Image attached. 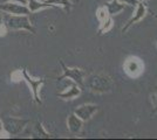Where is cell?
<instances>
[{
	"label": "cell",
	"instance_id": "6da1fadb",
	"mask_svg": "<svg viewBox=\"0 0 157 140\" xmlns=\"http://www.w3.org/2000/svg\"><path fill=\"white\" fill-rule=\"evenodd\" d=\"M82 87H86L92 92L105 93L110 92L114 89V82L110 78V76L105 74H93L85 78Z\"/></svg>",
	"mask_w": 157,
	"mask_h": 140
},
{
	"label": "cell",
	"instance_id": "7a4b0ae2",
	"mask_svg": "<svg viewBox=\"0 0 157 140\" xmlns=\"http://www.w3.org/2000/svg\"><path fill=\"white\" fill-rule=\"evenodd\" d=\"M6 26L12 31H27L35 34V28L31 23L28 15H10L6 19Z\"/></svg>",
	"mask_w": 157,
	"mask_h": 140
},
{
	"label": "cell",
	"instance_id": "3957f363",
	"mask_svg": "<svg viewBox=\"0 0 157 140\" xmlns=\"http://www.w3.org/2000/svg\"><path fill=\"white\" fill-rule=\"evenodd\" d=\"M60 64H61V67H62V71H63V73H62V75H61L60 77H58V81H62V80H65V78H68L69 81H72L74 83L78 84L80 87L83 85V81H85V78H86V73L82 69H80V68L67 67L62 61H60Z\"/></svg>",
	"mask_w": 157,
	"mask_h": 140
},
{
	"label": "cell",
	"instance_id": "277c9868",
	"mask_svg": "<svg viewBox=\"0 0 157 140\" xmlns=\"http://www.w3.org/2000/svg\"><path fill=\"white\" fill-rule=\"evenodd\" d=\"M28 124V120L14 118V117H7L2 120V128L11 135L19 134Z\"/></svg>",
	"mask_w": 157,
	"mask_h": 140
},
{
	"label": "cell",
	"instance_id": "5b68a950",
	"mask_svg": "<svg viewBox=\"0 0 157 140\" xmlns=\"http://www.w3.org/2000/svg\"><path fill=\"white\" fill-rule=\"evenodd\" d=\"M22 76H24V80L28 83V85L31 87L33 92V98L34 100L38 103V104H41V97H40V90L42 85L45 84V78H34L32 77L29 74L27 73L26 69H22Z\"/></svg>",
	"mask_w": 157,
	"mask_h": 140
},
{
	"label": "cell",
	"instance_id": "8992f818",
	"mask_svg": "<svg viewBox=\"0 0 157 140\" xmlns=\"http://www.w3.org/2000/svg\"><path fill=\"white\" fill-rule=\"evenodd\" d=\"M124 71L130 77H138L141 74L143 73V62L140 60L136 56H129L127 60L124 61Z\"/></svg>",
	"mask_w": 157,
	"mask_h": 140
},
{
	"label": "cell",
	"instance_id": "52a82bcc",
	"mask_svg": "<svg viewBox=\"0 0 157 140\" xmlns=\"http://www.w3.org/2000/svg\"><path fill=\"white\" fill-rule=\"evenodd\" d=\"M0 11L12 14V15H29L32 13L27 5H22V4L13 2V1H6V2L1 4Z\"/></svg>",
	"mask_w": 157,
	"mask_h": 140
},
{
	"label": "cell",
	"instance_id": "ba28073f",
	"mask_svg": "<svg viewBox=\"0 0 157 140\" xmlns=\"http://www.w3.org/2000/svg\"><path fill=\"white\" fill-rule=\"evenodd\" d=\"M98 106L96 104L88 103V104H82L78 109H75L74 110V113L76 114L82 121H88V120L92 119L93 116L98 112Z\"/></svg>",
	"mask_w": 157,
	"mask_h": 140
},
{
	"label": "cell",
	"instance_id": "9c48e42d",
	"mask_svg": "<svg viewBox=\"0 0 157 140\" xmlns=\"http://www.w3.org/2000/svg\"><path fill=\"white\" fill-rule=\"evenodd\" d=\"M145 14H147V7H145V5L143 4V1H138L137 5H136V11H135V13H134V15L128 20L127 25L122 28V32H123V33L127 32L134 23H136V22L142 20L144 16H145Z\"/></svg>",
	"mask_w": 157,
	"mask_h": 140
},
{
	"label": "cell",
	"instance_id": "30bf717a",
	"mask_svg": "<svg viewBox=\"0 0 157 140\" xmlns=\"http://www.w3.org/2000/svg\"><path fill=\"white\" fill-rule=\"evenodd\" d=\"M83 126V121L78 118L76 114L73 112L72 114L68 116L67 119V127L71 133H80Z\"/></svg>",
	"mask_w": 157,
	"mask_h": 140
},
{
	"label": "cell",
	"instance_id": "8fae6325",
	"mask_svg": "<svg viewBox=\"0 0 157 140\" xmlns=\"http://www.w3.org/2000/svg\"><path fill=\"white\" fill-rule=\"evenodd\" d=\"M80 95H81V87L74 82L72 83V87L69 89H66L65 91L58 93V96L62 99H74Z\"/></svg>",
	"mask_w": 157,
	"mask_h": 140
},
{
	"label": "cell",
	"instance_id": "7c38bea8",
	"mask_svg": "<svg viewBox=\"0 0 157 140\" xmlns=\"http://www.w3.org/2000/svg\"><path fill=\"white\" fill-rule=\"evenodd\" d=\"M124 4L123 2H121L120 0H110L109 2H107L105 4V8H107V11H108V13L109 15H116L118 14L120 12H122L123 9H124Z\"/></svg>",
	"mask_w": 157,
	"mask_h": 140
},
{
	"label": "cell",
	"instance_id": "4fadbf2b",
	"mask_svg": "<svg viewBox=\"0 0 157 140\" xmlns=\"http://www.w3.org/2000/svg\"><path fill=\"white\" fill-rule=\"evenodd\" d=\"M41 1H44L45 4L47 5H49V6H59V7H62L65 11L67 12H71L73 8V4L71 0H41Z\"/></svg>",
	"mask_w": 157,
	"mask_h": 140
},
{
	"label": "cell",
	"instance_id": "5bb4252c",
	"mask_svg": "<svg viewBox=\"0 0 157 140\" xmlns=\"http://www.w3.org/2000/svg\"><path fill=\"white\" fill-rule=\"evenodd\" d=\"M27 6H28V8H29L31 12H38V11H40V9L52 7V6H49V5H47V4H45V2L41 1V0H28Z\"/></svg>",
	"mask_w": 157,
	"mask_h": 140
},
{
	"label": "cell",
	"instance_id": "9a60e30c",
	"mask_svg": "<svg viewBox=\"0 0 157 140\" xmlns=\"http://www.w3.org/2000/svg\"><path fill=\"white\" fill-rule=\"evenodd\" d=\"M96 16H98V22H100V26H102L105 21L110 18L111 15H109V13H108V11H107L105 7H100L98 11H96Z\"/></svg>",
	"mask_w": 157,
	"mask_h": 140
},
{
	"label": "cell",
	"instance_id": "2e32d148",
	"mask_svg": "<svg viewBox=\"0 0 157 140\" xmlns=\"http://www.w3.org/2000/svg\"><path fill=\"white\" fill-rule=\"evenodd\" d=\"M35 130H36L35 135H36L38 138H49V134L44 131V128H42V125H41V124L38 123L36 126H35Z\"/></svg>",
	"mask_w": 157,
	"mask_h": 140
},
{
	"label": "cell",
	"instance_id": "e0dca14e",
	"mask_svg": "<svg viewBox=\"0 0 157 140\" xmlns=\"http://www.w3.org/2000/svg\"><path fill=\"white\" fill-rule=\"evenodd\" d=\"M111 27H113V19H111V16L108 19V20L105 21V23L101 26V29H100V34H103V33H107V32H109L111 29Z\"/></svg>",
	"mask_w": 157,
	"mask_h": 140
},
{
	"label": "cell",
	"instance_id": "ac0fdd59",
	"mask_svg": "<svg viewBox=\"0 0 157 140\" xmlns=\"http://www.w3.org/2000/svg\"><path fill=\"white\" fill-rule=\"evenodd\" d=\"M121 2H123L124 5H131V6H136L140 0H120Z\"/></svg>",
	"mask_w": 157,
	"mask_h": 140
},
{
	"label": "cell",
	"instance_id": "d6986e66",
	"mask_svg": "<svg viewBox=\"0 0 157 140\" xmlns=\"http://www.w3.org/2000/svg\"><path fill=\"white\" fill-rule=\"evenodd\" d=\"M6 1H13V2H19V4H22V5H27L28 0H6Z\"/></svg>",
	"mask_w": 157,
	"mask_h": 140
},
{
	"label": "cell",
	"instance_id": "ffe728a7",
	"mask_svg": "<svg viewBox=\"0 0 157 140\" xmlns=\"http://www.w3.org/2000/svg\"><path fill=\"white\" fill-rule=\"evenodd\" d=\"M2 131V120H0V132Z\"/></svg>",
	"mask_w": 157,
	"mask_h": 140
},
{
	"label": "cell",
	"instance_id": "44dd1931",
	"mask_svg": "<svg viewBox=\"0 0 157 140\" xmlns=\"http://www.w3.org/2000/svg\"><path fill=\"white\" fill-rule=\"evenodd\" d=\"M1 22H2V16H1V13H0V25H1Z\"/></svg>",
	"mask_w": 157,
	"mask_h": 140
}]
</instances>
